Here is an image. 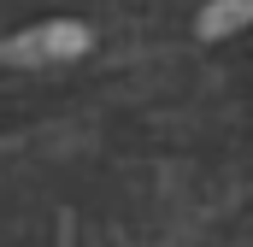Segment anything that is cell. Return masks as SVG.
<instances>
[{
  "label": "cell",
  "instance_id": "7a4b0ae2",
  "mask_svg": "<svg viewBox=\"0 0 253 247\" xmlns=\"http://www.w3.org/2000/svg\"><path fill=\"white\" fill-rule=\"evenodd\" d=\"M248 24H253V0H212V6L200 12V36H206V41L236 36V30H248Z\"/></svg>",
  "mask_w": 253,
  "mask_h": 247
},
{
  "label": "cell",
  "instance_id": "6da1fadb",
  "mask_svg": "<svg viewBox=\"0 0 253 247\" xmlns=\"http://www.w3.org/2000/svg\"><path fill=\"white\" fill-rule=\"evenodd\" d=\"M88 24H77V18H47V24H30V30H18L12 41H0V59L6 65H65L77 59V53H88Z\"/></svg>",
  "mask_w": 253,
  "mask_h": 247
}]
</instances>
